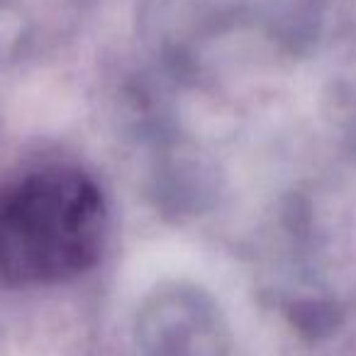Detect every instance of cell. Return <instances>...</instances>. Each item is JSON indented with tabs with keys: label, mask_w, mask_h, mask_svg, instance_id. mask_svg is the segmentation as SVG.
Returning a JSON list of instances; mask_svg holds the SVG:
<instances>
[{
	"label": "cell",
	"mask_w": 356,
	"mask_h": 356,
	"mask_svg": "<svg viewBox=\"0 0 356 356\" xmlns=\"http://www.w3.org/2000/svg\"><path fill=\"white\" fill-rule=\"evenodd\" d=\"M105 222L103 193L79 168L47 166L0 186V281L47 286L88 271Z\"/></svg>",
	"instance_id": "obj_1"
},
{
	"label": "cell",
	"mask_w": 356,
	"mask_h": 356,
	"mask_svg": "<svg viewBox=\"0 0 356 356\" xmlns=\"http://www.w3.org/2000/svg\"><path fill=\"white\" fill-rule=\"evenodd\" d=\"M142 356H227L229 334L215 305L173 291L147 302L137 322Z\"/></svg>",
	"instance_id": "obj_2"
}]
</instances>
